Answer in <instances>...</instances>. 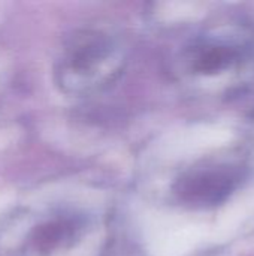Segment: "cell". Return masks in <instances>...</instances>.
<instances>
[{
  "label": "cell",
  "mask_w": 254,
  "mask_h": 256,
  "mask_svg": "<svg viewBox=\"0 0 254 256\" xmlns=\"http://www.w3.org/2000/svg\"><path fill=\"white\" fill-rule=\"evenodd\" d=\"M231 177L225 174H201L192 180L186 182L184 192L190 200L195 201H216L222 195L228 194L231 189Z\"/></svg>",
  "instance_id": "7a4b0ae2"
},
{
  "label": "cell",
  "mask_w": 254,
  "mask_h": 256,
  "mask_svg": "<svg viewBox=\"0 0 254 256\" xmlns=\"http://www.w3.org/2000/svg\"><path fill=\"white\" fill-rule=\"evenodd\" d=\"M114 44L99 32H84L69 42L57 68L58 82L70 92L93 87L115 69Z\"/></svg>",
  "instance_id": "6da1fadb"
},
{
  "label": "cell",
  "mask_w": 254,
  "mask_h": 256,
  "mask_svg": "<svg viewBox=\"0 0 254 256\" xmlns=\"http://www.w3.org/2000/svg\"><path fill=\"white\" fill-rule=\"evenodd\" d=\"M235 52L229 46H202L193 54V68L198 72L213 74L222 70L234 62Z\"/></svg>",
  "instance_id": "3957f363"
}]
</instances>
